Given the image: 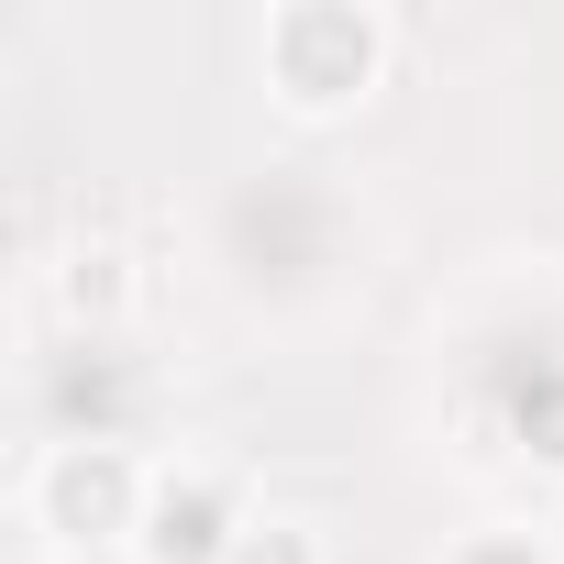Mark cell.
Here are the masks:
<instances>
[{
  "mask_svg": "<svg viewBox=\"0 0 564 564\" xmlns=\"http://www.w3.org/2000/svg\"><path fill=\"white\" fill-rule=\"evenodd\" d=\"M56 289H67V311H78V322H100V311H122V243H78V254H67V276H56Z\"/></svg>",
  "mask_w": 564,
  "mask_h": 564,
  "instance_id": "277c9868",
  "label": "cell"
},
{
  "mask_svg": "<svg viewBox=\"0 0 564 564\" xmlns=\"http://www.w3.org/2000/svg\"><path fill=\"white\" fill-rule=\"evenodd\" d=\"M56 564H144V553H56Z\"/></svg>",
  "mask_w": 564,
  "mask_h": 564,
  "instance_id": "52a82bcc",
  "label": "cell"
},
{
  "mask_svg": "<svg viewBox=\"0 0 564 564\" xmlns=\"http://www.w3.org/2000/svg\"><path fill=\"white\" fill-rule=\"evenodd\" d=\"M388 67V23L355 12V0H289V12H265V89L276 111H300V122H333L377 89Z\"/></svg>",
  "mask_w": 564,
  "mask_h": 564,
  "instance_id": "6da1fadb",
  "label": "cell"
},
{
  "mask_svg": "<svg viewBox=\"0 0 564 564\" xmlns=\"http://www.w3.org/2000/svg\"><path fill=\"white\" fill-rule=\"evenodd\" d=\"M443 564H553V542L542 531H465Z\"/></svg>",
  "mask_w": 564,
  "mask_h": 564,
  "instance_id": "8992f818",
  "label": "cell"
},
{
  "mask_svg": "<svg viewBox=\"0 0 564 564\" xmlns=\"http://www.w3.org/2000/svg\"><path fill=\"white\" fill-rule=\"evenodd\" d=\"M144 487H155V465H133L122 443L78 432V443H45L23 509H34V531H45L56 553H133V531H144Z\"/></svg>",
  "mask_w": 564,
  "mask_h": 564,
  "instance_id": "7a4b0ae2",
  "label": "cell"
},
{
  "mask_svg": "<svg viewBox=\"0 0 564 564\" xmlns=\"http://www.w3.org/2000/svg\"><path fill=\"white\" fill-rule=\"evenodd\" d=\"M221 564H322V531H311V520H276V509H254V520H243V542H232Z\"/></svg>",
  "mask_w": 564,
  "mask_h": 564,
  "instance_id": "5b68a950",
  "label": "cell"
},
{
  "mask_svg": "<svg viewBox=\"0 0 564 564\" xmlns=\"http://www.w3.org/2000/svg\"><path fill=\"white\" fill-rule=\"evenodd\" d=\"M243 498H232V476L221 465H199V454H177V465H155V487H144V531H133V553L144 564H221L232 542H243Z\"/></svg>",
  "mask_w": 564,
  "mask_h": 564,
  "instance_id": "3957f363",
  "label": "cell"
}]
</instances>
